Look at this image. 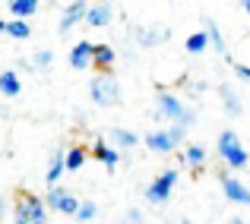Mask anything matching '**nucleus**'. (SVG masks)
I'll return each instance as SVG.
<instances>
[{
  "label": "nucleus",
  "instance_id": "25",
  "mask_svg": "<svg viewBox=\"0 0 250 224\" xmlns=\"http://www.w3.org/2000/svg\"><path fill=\"white\" fill-rule=\"evenodd\" d=\"M57 212H63V215H73V218H76V212H80V199H76V196L67 189V196L61 199V208H57Z\"/></svg>",
  "mask_w": 250,
  "mask_h": 224
},
{
  "label": "nucleus",
  "instance_id": "30",
  "mask_svg": "<svg viewBox=\"0 0 250 224\" xmlns=\"http://www.w3.org/2000/svg\"><path fill=\"white\" fill-rule=\"evenodd\" d=\"M234 73L244 79V82H250V67H244V63H234Z\"/></svg>",
  "mask_w": 250,
  "mask_h": 224
},
{
  "label": "nucleus",
  "instance_id": "5",
  "mask_svg": "<svg viewBox=\"0 0 250 224\" xmlns=\"http://www.w3.org/2000/svg\"><path fill=\"white\" fill-rule=\"evenodd\" d=\"M16 221H29V224H48V208L42 199L35 196H22L16 202Z\"/></svg>",
  "mask_w": 250,
  "mask_h": 224
},
{
  "label": "nucleus",
  "instance_id": "10",
  "mask_svg": "<svg viewBox=\"0 0 250 224\" xmlns=\"http://www.w3.org/2000/svg\"><path fill=\"white\" fill-rule=\"evenodd\" d=\"M111 16H114V6L111 3H95V6H89V13H85V22L95 25V29H102V25L111 22Z\"/></svg>",
  "mask_w": 250,
  "mask_h": 224
},
{
  "label": "nucleus",
  "instance_id": "9",
  "mask_svg": "<svg viewBox=\"0 0 250 224\" xmlns=\"http://www.w3.org/2000/svg\"><path fill=\"white\" fill-rule=\"evenodd\" d=\"M146 146L155 151V155H168V151H174V139L168 136V130H155V133H149L146 136Z\"/></svg>",
  "mask_w": 250,
  "mask_h": 224
},
{
  "label": "nucleus",
  "instance_id": "20",
  "mask_svg": "<svg viewBox=\"0 0 250 224\" xmlns=\"http://www.w3.org/2000/svg\"><path fill=\"white\" fill-rule=\"evenodd\" d=\"M184 48H187V54H203V51L209 48V35H206V32H193Z\"/></svg>",
  "mask_w": 250,
  "mask_h": 224
},
{
  "label": "nucleus",
  "instance_id": "17",
  "mask_svg": "<svg viewBox=\"0 0 250 224\" xmlns=\"http://www.w3.org/2000/svg\"><path fill=\"white\" fill-rule=\"evenodd\" d=\"M95 158H98V161H104L108 168H114V164L121 161V155H117V149H111L108 142H95Z\"/></svg>",
  "mask_w": 250,
  "mask_h": 224
},
{
  "label": "nucleus",
  "instance_id": "4",
  "mask_svg": "<svg viewBox=\"0 0 250 224\" xmlns=\"http://www.w3.org/2000/svg\"><path fill=\"white\" fill-rule=\"evenodd\" d=\"M174 187H177V168H168L149 183L143 196H146V202H152V205H165L171 199V193H174Z\"/></svg>",
  "mask_w": 250,
  "mask_h": 224
},
{
  "label": "nucleus",
  "instance_id": "8",
  "mask_svg": "<svg viewBox=\"0 0 250 224\" xmlns=\"http://www.w3.org/2000/svg\"><path fill=\"white\" fill-rule=\"evenodd\" d=\"M85 13H89V3H83V0L70 3V6H67V13H63V19H61V25H57V29H61V35H67V32L73 29L76 22H83Z\"/></svg>",
  "mask_w": 250,
  "mask_h": 224
},
{
  "label": "nucleus",
  "instance_id": "13",
  "mask_svg": "<svg viewBox=\"0 0 250 224\" xmlns=\"http://www.w3.org/2000/svg\"><path fill=\"white\" fill-rule=\"evenodd\" d=\"M219 95H222V104H225V111H228V114H231V117H238L241 111H244V104H241L238 92H234L231 85H225V89H222Z\"/></svg>",
  "mask_w": 250,
  "mask_h": 224
},
{
  "label": "nucleus",
  "instance_id": "31",
  "mask_svg": "<svg viewBox=\"0 0 250 224\" xmlns=\"http://www.w3.org/2000/svg\"><path fill=\"white\" fill-rule=\"evenodd\" d=\"M228 224H244V218H228Z\"/></svg>",
  "mask_w": 250,
  "mask_h": 224
},
{
  "label": "nucleus",
  "instance_id": "23",
  "mask_svg": "<svg viewBox=\"0 0 250 224\" xmlns=\"http://www.w3.org/2000/svg\"><path fill=\"white\" fill-rule=\"evenodd\" d=\"M63 196H67V189H63V187H51L48 189V193H44V208H51V212H57V208H61V199H63Z\"/></svg>",
  "mask_w": 250,
  "mask_h": 224
},
{
  "label": "nucleus",
  "instance_id": "16",
  "mask_svg": "<svg viewBox=\"0 0 250 224\" xmlns=\"http://www.w3.org/2000/svg\"><path fill=\"white\" fill-rule=\"evenodd\" d=\"M35 10H38L35 0H10V13L16 19H22V22H25V16H32Z\"/></svg>",
  "mask_w": 250,
  "mask_h": 224
},
{
  "label": "nucleus",
  "instance_id": "11",
  "mask_svg": "<svg viewBox=\"0 0 250 224\" xmlns=\"http://www.w3.org/2000/svg\"><path fill=\"white\" fill-rule=\"evenodd\" d=\"M19 92H22V82H19V76L13 73V70H3V73H0V95L16 98Z\"/></svg>",
  "mask_w": 250,
  "mask_h": 224
},
{
  "label": "nucleus",
  "instance_id": "14",
  "mask_svg": "<svg viewBox=\"0 0 250 224\" xmlns=\"http://www.w3.org/2000/svg\"><path fill=\"white\" fill-rule=\"evenodd\" d=\"M203 32H206V35H209V44H212V48L215 51H219V54H225V38H222V32H219V25H215L212 22V19H206V22H203Z\"/></svg>",
  "mask_w": 250,
  "mask_h": 224
},
{
  "label": "nucleus",
  "instance_id": "3",
  "mask_svg": "<svg viewBox=\"0 0 250 224\" xmlns=\"http://www.w3.org/2000/svg\"><path fill=\"white\" fill-rule=\"evenodd\" d=\"M219 155L225 158V164L234 168V170H241V168L250 164V155H247V149L241 146V139H238L234 130H222L219 133Z\"/></svg>",
  "mask_w": 250,
  "mask_h": 224
},
{
  "label": "nucleus",
  "instance_id": "32",
  "mask_svg": "<svg viewBox=\"0 0 250 224\" xmlns=\"http://www.w3.org/2000/svg\"><path fill=\"white\" fill-rule=\"evenodd\" d=\"M3 32H6V22H3V19H0V35H3Z\"/></svg>",
  "mask_w": 250,
  "mask_h": 224
},
{
  "label": "nucleus",
  "instance_id": "26",
  "mask_svg": "<svg viewBox=\"0 0 250 224\" xmlns=\"http://www.w3.org/2000/svg\"><path fill=\"white\" fill-rule=\"evenodd\" d=\"M95 215H98V205H95V202H80V212H76V221H80V224L92 221Z\"/></svg>",
  "mask_w": 250,
  "mask_h": 224
},
{
  "label": "nucleus",
  "instance_id": "18",
  "mask_svg": "<svg viewBox=\"0 0 250 224\" xmlns=\"http://www.w3.org/2000/svg\"><path fill=\"white\" fill-rule=\"evenodd\" d=\"M136 38H140L143 48H149V44H159L162 38H168L165 29H136Z\"/></svg>",
  "mask_w": 250,
  "mask_h": 224
},
{
  "label": "nucleus",
  "instance_id": "22",
  "mask_svg": "<svg viewBox=\"0 0 250 224\" xmlns=\"http://www.w3.org/2000/svg\"><path fill=\"white\" fill-rule=\"evenodd\" d=\"M83 164H85V151H83L80 146H76V149H70L67 155H63V168H67V170H80Z\"/></svg>",
  "mask_w": 250,
  "mask_h": 224
},
{
  "label": "nucleus",
  "instance_id": "19",
  "mask_svg": "<svg viewBox=\"0 0 250 224\" xmlns=\"http://www.w3.org/2000/svg\"><path fill=\"white\" fill-rule=\"evenodd\" d=\"M6 35L16 38V41H25V38L32 35V29H29V22H22V19H10V22H6Z\"/></svg>",
  "mask_w": 250,
  "mask_h": 224
},
{
  "label": "nucleus",
  "instance_id": "29",
  "mask_svg": "<svg viewBox=\"0 0 250 224\" xmlns=\"http://www.w3.org/2000/svg\"><path fill=\"white\" fill-rule=\"evenodd\" d=\"M127 224H143V212H140V208H130V212H127Z\"/></svg>",
  "mask_w": 250,
  "mask_h": 224
},
{
  "label": "nucleus",
  "instance_id": "15",
  "mask_svg": "<svg viewBox=\"0 0 250 224\" xmlns=\"http://www.w3.org/2000/svg\"><path fill=\"white\" fill-rule=\"evenodd\" d=\"M108 136H111V139H114L121 149H133V146H140V136H136V133H130V130H121V127H114Z\"/></svg>",
  "mask_w": 250,
  "mask_h": 224
},
{
  "label": "nucleus",
  "instance_id": "12",
  "mask_svg": "<svg viewBox=\"0 0 250 224\" xmlns=\"http://www.w3.org/2000/svg\"><path fill=\"white\" fill-rule=\"evenodd\" d=\"M63 155H67V151L63 149H57L54 151V158H51V164H48V174H44V180H48V187H57V180H61V174L67 168H63Z\"/></svg>",
  "mask_w": 250,
  "mask_h": 224
},
{
  "label": "nucleus",
  "instance_id": "24",
  "mask_svg": "<svg viewBox=\"0 0 250 224\" xmlns=\"http://www.w3.org/2000/svg\"><path fill=\"white\" fill-rule=\"evenodd\" d=\"M95 63L98 67H111L114 63V48L111 44H95Z\"/></svg>",
  "mask_w": 250,
  "mask_h": 224
},
{
  "label": "nucleus",
  "instance_id": "21",
  "mask_svg": "<svg viewBox=\"0 0 250 224\" xmlns=\"http://www.w3.org/2000/svg\"><path fill=\"white\" fill-rule=\"evenodd\" d=\"M184 161L190 164V168H203V164H206V149L203 146H187V151H184Z\"/></svg>",
  "mask_w": 250,
  "mask_h": 224
},
{
  "label": "nucleus",
  "instance_id": "7",
  "mask_svg": "<svg viewBox=\"0 0 250 224\" xmlns=\"http://www.w3.org/2000/svg\"><path fill=\"white\" fill-rule=\"evenodd\" d=\"M95 63V44L92 41H76L70 48V67L73 70H89Z\"/></svg>",
  "mask_w": 250,
  "mask_h": 224
},
{
  "label": "nucleus",
  "instance_id": "28",
  "mask_svg": "<svg viewBox=\"0 0 250 224\" xmlns=\"http://www.w3.org/2000/svg\"><path fill=\"white\" fill-rule=\"evenodd\" d=\"M168 136L174 139V146H177V142H184V136H187V130H184V127H171V130H168Z\"/></svg>",
  "mask_w": 250,
  "mask_h": 224
},
{
  "label": "nucleus",
  "instance_id": "33",
  "mask_svg": "<svg viewBox=\"0 0 250 224\" xmlns=\"http://www.w3.org/2000/svg\"><path fill=\"white\" fill-rule=\"evenodd\" d=\"M244 13H247V16H250V0H247V3H244Z\"/></svg>",
  "mask_w": 250,
  "mask_h": 224
},
{
  "label": "nucleus",
  "instance_id": "34",
  "mask_svg": "<svg viewBox=\"0 0 250 224\" xmlns=\"http://www.w3.org/2000/svg\"><path fill=\"white\" fill-rule=\"evenodd\" d=\"M13 224H29V221H13Z\"/></svg>",
  "mask_w": 250,
  "mask_h": 224
},
{
  "label": "nucleus",
  "instance_id": "6",
  "mask_svg": "<svg viewBox=\"0 0 250 224\" xmlns=\"http://www.w3.org/2000/svg\"><path fill=\"white\" fill-rule=\"evenodd\" d=\"M222 193H225V199L234 202V205H250V189L238 177H228V174L222 177Z\"/></svg>",
  "mask_w": 250,
  "mask_h": 224
},
{
  "label": "nucleus",
  "instance_id": "1",
  "mask_svg": "<svg viewBox=\"0 0 250 224\" xmlns=\"http://www.w3.org/2000/svg\"><path fill=\"white\" fill-rule=\"evenodd\" d=\"M155 104H159V120H171L174 127H184V130L193 127V111H190L177 95L159 92V95H155Z\"/></svg>",
  "mask_w": 250,
  "mask_h": 224
},
{
  "label": "nucleus",
  "instance_id": "35",
  "mask_svg": "<svg viewBox=\"0 0 250 224\" xmlns=\"http://www.w3.org/2000/svg\"><path fill=\"white\" fill-rule=\"evenodd\" d=\"M0 212H3V202H0Z\"/></svg>",
  "mask_w": 250,
  "mask_h": 224
},
{
  "label": "nucleus",
  "instance_id": "2",
  "mask_svg": "<svg viewBox=\"0 0 250 224\" xmlns=\"http://www.w3.org/2000/svg\"><path fill=\"white\" fill-rule=\"evenodd\" d=\"M89 98H92V104H98V108H114V104H121V85H117V79L104 70V73H98L89 82Z\"/></svg>",
  "mask_w": 250,
  "mask_h": 224
},
{
  "label": "nucleus",
  "instance_id": "27",
  "mask_svg": "<svg viewBox=\"0 0 250 224\" xmlns=\"http://www.w3.org/2000/svg\"><path fill=\"white\" fill-rule=\"evenodd\" d=\"M32 63H35V70H48L51 63H54V51H38Z\"/></svg>",
  "mask_w": 250,
  "mask_h": 224
}]
</instances>
